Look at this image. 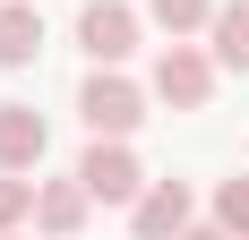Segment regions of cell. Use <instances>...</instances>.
I'll use <instances>...</instances> for the list:
<instances>
[{"label": "cell", "instance_id": "13", "mask_svg": "<svg viewBox=\"0 0 249 240\" xmlns=\"http://www.w3.org/2000/svg\"><path fill=\"white\" fill-rule=\"evenodd\" d=\"M180 240H232V232H224V223H189Z\"/></svg>", "mask_w": 249, "mask_h": 240}, {"label": "cell", "instance_id": "4", "mask_svg": "<svg viewBox=\"0 0 249 240\" xmlns=\"http://www.w3.org/2000/svg\"><path fill=\"white\" fill-rule=\"evenodd\" d=\"M77 43H86L95 69H121L129 51H138V9L129 0H86L77 9Z\"/></svg>", "mask_w": 249, "mask_h": 240}, {"label": "cell", "instance_id": "10", "mask_svg": "<svg viewBox=\"0 0 249 240\" xmlns=\"http://www.w3.org/2000/svg\"><path fill=\"white\" fill-rule=\"evenodd\" d=\"M146 17L163 34H198V26H215V0H146Z\"/></svg>", "mask_w": 249, "mask_h": 240}, {"label": "cell", "instance_id": "12", "mask_svg": "<svg viewBox=\"0 0 249 240\" xmlns=\"http://www.w3.org/2000/svg\"><path fill=\"white\" fill-rule=\"evenodd\" d=\"M215 223H224L232 240H249V180H224V189H215Z\"/></svg>", "mask_w": 249, "mask_h": 240}, {"label": "cell", "instance_id": "14", "mask_svg": "<svg viewBox=\"0 0 249 240\" xmlns=\"http://www.w3.org/2000/svg\"><path fill=\"white\" fill-rule=\"evenodd\" d=\"M0 240H26V232H0Z\"/></svg>", "mask_w": 249, "mask_h": 240}, {"label": "cell", "instance_id": "5", "mask_svg": "<svg viewBox=\"0 0 249 240\" xmlns=\"http://www.w3.org/2000/svg\"><path fill=\"white\" fill-rule=\"evenodd\" d=\"M198 223V197H189V180H146V197L129 206V232L138 240H180Z\"/></svg>", "mask_w": 249, "mask_h": 240}, {"label": "cell", "instance_id": "6", "mask_svg": "<svg viewBox=\"0 0 249 240\" xmlns=\"http://www.w3.org/2000/svg\"><path fill=\"white\" fill-rule=\"evenodd\" d=\"M43 146H52V129L35 103H0V171H35Z\"/></svg>", "mask_w": 249, "mask_h": 240}, {"label": "cell", "instance_id": "3", "mask_svg": "<svg viewBox=\"0 0 249 240\" xmlns=\"http://www.w3.org/2000/svg\"><path fill=\"white\" fill-rule=\"evenodd\" d=\"M77 180H86L95 206H138V197H146V171H138L129 137H95L86 154H77Z\"/></svg>", "mask_w": 249, "mask_h": 240}, {"label": "cell", "instance_id": "11", "mask_svg": "<svg viewBox=\"0 0 249 240\" xmlns=\"http://www.w3.org/2000/svg\"><path fill=\"white\" fill-rule=\"evenodd\" d=\"M18 223H35V180L26 171H0V232H18Z\"/></svg>", "mask_w": 249, "mask_h": 240}, {"label": "cell", "instance_id": "1", "mask_svg": "<svg viewBox=\"0 0 249 240\" xmlns=\"http://www.w3.org/2000/svg\"><path fill=\"white\" fill-rule=\"evenodd\" d=\"M215 51H198L189 34H172V43L155 51V77H146V95L155 103H172V112H206V95H215Z\"/></svg>", "mask_w": 249, "mask_h": 240}, {"label": "cell", "instance_id": "2", "mask_svg": "<svg viewBox=\"0 0 249 240\" xmlns=\"http://www.w3.org/2000/svg\"><path fill=\"white\" fill-rule=\"evenodd\" d=\"M77 120L95 129V137H138V120H146V86H129L121 69H95L77 86Z\"/></svg>", "mask_w": 249, "mask_h": 240}, {"label": "cell", "instance_id": "9", "mask_svg": "<svg viewBox=\"0 0 249 240\" xmlns=\"http://www.w3.org/2000/svg\"><path fill=\"white\" fill-rule=\"evenodd\" d=\"M206 51L224 60V69H249V0H224L215 26H206Z\"/></svg>", "mask_w": 249, "mask_h": 240}, {"label": "cell", "instance_id": "8", "mask_svg": "<svg viewBox=\"0 0 249 240\" xmlns=\"http://www.w3.org/2000/svg\"><path fill=\"white\" fill-rule=\"evenodd\" d=\"M35 51H43L35 0H0V69H35Z\"/></svg>", "mask_w": 249, "mask_h": 240}, {"label": "cell", "instance_id": "7", "mask_svg": "<svg viewBox=\"0 0 249 240\" xmlns=\"http://www.w3.org/2000/svg\"><path fill=\"white\" fill-rule=\"evenodd\" d=\"M86 206H95V197H86L77 171H69V180H35V223H43L52 240H69L77 223H86Z\"/></svg>", "mask_w": 249, "mask_h": 240}]
</instances>
